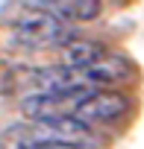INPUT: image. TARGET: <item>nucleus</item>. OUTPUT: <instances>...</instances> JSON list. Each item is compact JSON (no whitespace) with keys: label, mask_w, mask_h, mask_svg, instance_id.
<instances>
[{"label":"nucleus","mask_w":144,"mask_h":149,"mask_svg":"<svg viewBox=\"0 0 144 149\" xmlns=\"http://www.w3.org/2000/svg\"><path fill=\"white\" fill-rule=\"evenodd\" d=\"M12 35L18 44L44 50V47H65L77 32L71 29L59 15H53L44 3H18V12L12 15Z\"/></svg>","instance_id":"f257e3e1"},{"label":"nucleus","mask_w":144,"mask_h":149,"mask_svg":"<svg viewBox=\"0 0 144 149\" xmlns=\"http://www.w3.org/2000/svg\"><path fill=\"white\" fill-rule=\"evenodd\" d=\"M35 140L53 143L59 149H100V134L94 132V126L77 120V117H62V120H50V123H35L32 126Z\"/></svg>","instance_id":"f03ea898"},{"label":"nucleus","mask_w":144,"mask_h":149,"mask_svg":"<svg viewBox=\"0 0 144 149\" xmlns=\"http://www.w3.org/2000/svg\"><path fill=\"white\" fill-rule=\"evenodd\" d=\"M91 91H65V94H30L21 100V114L32 123H50L62 117H74L80 102Z\"/></svg>","instance_id":"7ed1b4c3"},{"label":"nucleus","mask_w":144,"mask_h":149,"mask_svg":"<svg viewBox=\"0 0 144 149\" xmlns=\"http://www.w3.org/2000/svg\"><path fill=\"white\" fill-rule=\"evenodd\" d=\"M126 108H129V97L126 94H121V91H91L83 102H80V108H77V120H83V123H88V126H97V123H112V120H118L121 114H126Z\"/></svg>","instance_id":"20e7f679"},{"label":"nucleus","mask_w":144,"mask_h":149,"mask_svg":"<svg viewBox=\"0 0 144 149\" xmlns=\"http://www.w3.org/2000/svg\"><path fill=\"white\" fill-rule=\"evenodd\" d=\"M132 64L126 56H115L109 53L106 58H100L97 64H91L88 70H80V76H83V85L88 91H112V85H121L132 76Z\"/></svg>","instance_id":"39448f33"},{"label":"nucleus","mask_w":144,"mask_h":149,"mask_svg":"<svg viewBox=\"0 0 144 149\" xmlns=\"http://www.w3.org/2000/svg\"><path fill=\"white\" fill-rule=\"evenodd\" d=\"M59 56H62L59 64H65V67H71V70H88L91 64H97L100 58H106L109 50H106L100 41H94V38L77 35V38H71L65 47H59Z\"/></svg>","instance_id":"423d86ee"},{"label":"nucleus","mask_w":144,"mask_h":149,"mask_svg":"<svg viewBox=\"0 0 144 149\" xmlns=\"http://www.w3.org/2000/svg\"><path fill=\"white\" fill-rule=\"evenodd\" d=\"M53 15H59L65 24L71 21H94L100 15V3L97 0H59V3H44Z\"/></svg>","instance_id":"0eeeda50"},{"label":"nucleus","mask_w":144,"mask_h":149,"mask_svg":"<svg viewBox=\"0 0 144 149\" xmlns=\"http://www.w3.org/2000/svg\"><path fill=\"white\" fill-rule=\"evenodd\" d=\"M27 149H59V146H53V143H44V140H32Z\"/></svg>","instance_id":"6e6552de"}]
</instances>
